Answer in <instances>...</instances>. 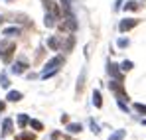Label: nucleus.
Instances as JSON below:
<instances>
[{
  "label": "nucleus",
  "instance_id": "9",
  "mask_svg": "<svg viewBox=\"0 0 146 140\" xmlns=\"http://www.w3.org/2000/svg\"><path fill=\"white\" fill-rule=\"evenodd\" d=\"M20 32H22V28H18V26H8V28L2 30V34H4L6 38H14V36H18Z\"/></svg>",
  "mask_w": 146,
  "mask_h": 140
},
{
  "label": "nucleus",
  "instance_id": "25",
  "mask_svg": "<svg viewBox=\"0 0 146 140\" xmlns=\"http://www.w3.org/2000/svg\"><path fill=\"white\" fill-rule=\"evenodd\" d=\"M117 105H119V109H121L122 113H128V107H126V103H124V101H117Z\"/></svg>",
  "mask_w": 146,
  "mask_h": 140
},
{
  "label": "nucleus",
  "instance_id": "26",
  "mask_svg": "<svg viewBox=\"0 0 146 140\" xmlns=\"http://www.w3.org/2000/svg\"><path fill=\"white\" fill-rule=\"evenodd\" d=\"M4 111H6V103H4V101H0V113H4Z\"/></svg>",
  "mask_w": 146,
  "mask_h": 140
},
{
  "label": "nucleus",
  "instance_id": "7",
  "mask_svg": "<svg viewBox=\"0 0 146 140\" xmlns=\"http://www.w3.org/2000/svg\"><path fill=\"white\" fill-rule=\"evenodd\" d=\"M48 47L53 49V51L63 49V38H61V36H51V38L48 40Z\"/></svg>",
  "mask_w": 146,
  "mask_h": 140
},
{
  "label": "nucleus",
  "instance_id": "30",
  "mask_svg": "<svg viewBox=\"0 0 146 140\" xmlns=\"http://www.w3.org/2000/svg\"><path fill=\"white\" fill-rule=\"evenodd\" d=\"M4 2H12V0H4Z\"/></svg>",
  "mask_w": 146,
  "mask_h": 140
},
{
  "label": "nucleus",
  "instance_id": "5",
  "mask_svg": "<svg viewBox=\"0 0 146 140\" xmlns=\"http://www.w3.org/2000/svg\"><path fill=\"white\" fill-rule=\"evenodd\" d=\"M28 67H30V65H28V59H26V57H20L18 61H14V63H12L10 71H12L14 75H22V73H24Z\"/></svg>",
  "mask_w": 146,
  "mask_h": 140
},
{
  "label": "nucleus",
  "instance_id": "24",
  "mask_svg": "<svg viewBox=\"0 0 146 140\" xmlns=\"http://www.w3.org/2000/svg\"><path fill=\"white\" fill-rule=\"evenodd\" d=\"M128 44H130L128 38H121V40L117 42V46H119V47H128Z\"/></svg>",
  "mask_w": 146,
  "mask_h": 140
},
{
  "label": "nucleus",
  "instance_id": "15",
  "mask_svg": "<svg viewBox=\"0 0 146 140\" xmlns=\"http://www.w3.org/2000/svg\"><path fill=\"white\" fill-rule=\"evenodd\" d=\"M138 8H140V2H136V0H130V2L124 4V10H128V12H134Z\"/></svg>",
  "mask_w": 146,
  "mask_h": 140
},
{
  "label": "nucleus",
  "instance_id": "28",
  "mask_svg": "<svg viewBox=\"0 0 146 140\" xmlns=\"http://www.w3.org/2000/svg\"><path fill=\"white\" fill-rule=\"evenodd\" d=\"M44 4H46V8H49V0H44Z\"/></svg>",
  "mask_w": 146,
  "mask_h": 140
},
{
  "label": "nucleus",
  "instance_id": "22",
  "mask_svg": "<svg viewBox=\"0 0 146 140\" xmlns=\"http://www.w3.org/2000/svg\"><path fill=\"white\" fill-rule=\"evenodd\" d=\"M0 85H2V87H10V81H8L6 73H0Z\"/></svg>",
  "mask_w": 146,
  "mask_h": 140
},
{
  "label": "nucleus",
  "instance_id": "29",
  "mask_svg": "<svg viewBox=\"0 0 146 140\" xmlns=\"http://www.w3.org/2000/svg\"><path fill=\"white\" fill-rule=\"evenodd\" d=\"M142 124H146V118H144V120H142Z\"/></svg>",
  "mask_w": 146,
  "mask_h": 140
},
{
  "label": "nucleus",
  "instance_id": "12",
  "mask_svg": "<svg viewBox=\"0 0 146 140\" xmlns=\"http://www.w3.org/2000/svg\"><path fill=\"white\" fill-rule=\"evenodd\" d=\"M81 130H83V126L79 122H69L67 124V132H71V134H79Z\"/></svg>",
  "mask_w": 146,
  "mask_h": 140
},
{
  "label": "nucleus",
  "instance_id": "21",
  "mask_svg": "<svg viewBox=\"0 0 146 140\" xmlns=\"http://www.w3.org/2000/svg\"><path fill=\"white\" fill-rule=\"evenodd\" d=\"M134 111H138L140 115L146 117V105H142V103H134Z\"/></svg>",
  "mask_w": 146,
  "mask_h": 140
},
{
  "label": "nucleus",
  "instance_id": "6",
  "mask_svg": "<svg viewBox=\"0 0 146 140\" xmlns=\"http://www.w3.org/2000/svg\"><path fill=\"white\" fill-rule=\"evenodd\" d=\"M107 73L113 77V79H119V81H122V75H121V67L117 65V63H113V61H109L107 63Z\"/></svg>",
  "mask_w": 146,
  "mask_h": 140
},
{
  "label": "nucleus",
  "instance_id": "16",
  "mask_svg": "<svg viewBox=\"0 0 146 140\" xmlns=\"http://www.w3.org/2000/svg\"><path fill=\"white\" fill-rule=\"evenodd\" d=\"M30 126L36 130V132H40V130H44V124L40 122V120H36V118H30Z\"/></svg>",
  "mask_w": 146,
  "mask_h": 140
},
{
  "label": "nucleus",
  "instance_id": "10",
  "mask_svg": "<svg viewBox=\"0 0 146 140\" xmlns=\"http://www.w3.org/2000/svg\"><path fill=\"white\" fill-rule=\"evenodd\" d=\"M12 126H14L12 118H4V122H2V136L10 134V132H12Z\"/></svg>",
  "mask_w": 146,
  "mask_h": 140
},
{
  "label": "nucleus",
  "instance_id": "17",
  "mask_svg": "<svg viewBox=\"0 0 146 140\" xmlns=\"http://www.w3.org/2000/svg\"><path fill=\"white\" fill-rule=\"evenodd\" d=\"M18 124H20V128H26V126L30 124V117H28V115H20V117H18Z\"/></svg>",
  "mask_w": 146,
  "mask_h": 140
},
{
  "label": "nucleus",
  "instance_id": "2",
  "mask_svg": "<svg viewBox=\"0 0 146 140\" xmlns=\"http://www.w3.org/2000/svg\"><path fill=\"white\" fill-rule=\"evenodd\" d=\"M14 51H16V44H12V42H0V57H2V61L8 63L12 59Z\"/></svg>",
  "mask_w": 146,
  "mask_h": 140
},
{
  "label": "nucleus",
  "instance_id": "3",
  "mask_svg": "<svg viewBox=\"0 0 146 140\" xmlns=\"http://www.w3.org/2000/svg\"><path fill=\"white\" fill-rule=\"evenodd\" d=\"M57 20H59V10H57V8H51V6H49L48 12H46V18H44V24H46L48 28H53Z\"/></svg>",
  "mask_w": 146,
  "mask_h": 140
},
{
  "label": "nucleus",
  "instance_id": "27",
  "mask_svg": "<svg viewBox=\"0 0 146 140\" xmlns=\"http://www.w3.org/2000/svg\"><path fill=\"white\" fill-rule=\"evenodd\" d=\"M121 6H122V0H117V4H115V10H119Z\"/></svg>",
  "mask_w": 146,
  "mask_h": 140
},
{
  "label": "nucleus",
  "instance_id": "13",
  "mask_svg": "<svg viewBox=\"0 0 146 140\" xmlns=\"http://www.w3.org/2000/svg\"><path fill=\"white\" fill-rule=\"evenodd\" d=\"M124 136H126V130H124V128H119V130H115V132L109 136V140H124Z\"/></svg>",
  "mask_w": 146,
  "mask_h": 140
},
{
  "label": "nucleus",
  "instance_id": "4",
  "mask_svg": "<svg viewBox=\"0 0 146 140\" xmlns=\"http://www.w3.org/2000/svg\"><path fill=\"white\" fill-rule=\"evenodd\" d=\"M136 26H138V20L136 18H122L121 22H119V30H121V34H126V32H130Z\"/></svg>",
  "mask_w": 146,
  "mask_h": 140
},
{
  "label": "nucleus",
  "instance_id": "23",
  "mask_svg": "<svg viewBox=\"0 0 146 140\" xmlns=\"http://www.w3.org/2000/svg\"><path fill=\"white\" fill-rule=\"evenodd\" d=\"M89 124H91V130H93V134H99V132H101V128H99V124L95 122V120H93V118L89 120Z\"/></svg>",
  "mask_w": 146,
  "mask_h": 140
},
{
  "label": "nucleus",
  "instance_id": "14",
  "mask_svg": "<svg viewBox=\"0 0 146 140\" xmlns=\"http://www.w3.org/2000/svg\"><path fill=\"white\" fill-rule=\"evenodd\" d=\"M93 105L101 109L103 107V97H101V91H93Z\"/></svg>",
  "mask_w": 146,
  "mask_h": 140
},
{
  "label": "nucleus",
  "instance_id": "11",
  "mask_svg": "<svg viewBox=\"0 0 146 140\" xmlns=\"http://www.w3.org/2000/svg\"><path fill=\"white\" fill-rule=\"evenodd\" d=\"M22 97H24V95L20 93V91H10V93L6 95V99H8L10 103H18V101H22Z\"/></svg>",
  "mask_w": 146,
  "mask_h": 140
},
{
  "label": "nucleus",
  "instance_id": "8",
  "mask_svg": "<svg viewBox=\"0 0 146 140\" xmlns=\"http://www.w3.org/2000/svg\"><path fill=\"white\" fill-rule=\"evenodd\" d=\"M59 65H63V55H55V57H51L48 63H46L44 71H49V69H59Z\"/></svg>",
  "mask_w": 146,
  "mask_h": 140
},
{
  "label": "nucleus",
  "instance_id": "1",
  "mask_svg": "<svg viewBox=\"0 0 146 140\" xmlns=\"http://www.w3.org/2000/svg\"><path fill=\"white\" fill-rule=\"evenodd\" d=\"M109 89L117 95L119 101H128V95H126L124 87H122V81H119V79H111V81H109Z\"/></svg>",
  "mask_w": 146,
  "mask_h": 140
},
{
  "label": "nucleus",
  "instance_id": "20",
  "mask_svg": "<svg viewBox=\"0 0 146 140\" xmlns=\"http://www.w3.org/2000/svg\"><path fill=\"white\" fill-rule=\"evenodd\" d=\"M36 136L32 134V132H22V134H18L16 136V140H34Z\"/></svg>",
  "mask_w": 146,
  "mask_h": 140
},
{
  "label": "nucleus",
  "instance_id": "19",
  "mask_svg": "<svg viewBox=\"0 0 146 140\" xmlns=\"http://www.w3.org/2000/svg\"><path fill=\"white\" fill-rule=\"evenodd\" d=\"M83 83H85V69H81V75H79V81H77V91H79V93L83 91Z\"/></svg>",
  "mask_w": 146,
  "mask_h": 140
},
{
  "label": "nucleus",
  "instance_id": "18",
  "mask_svg": "<svg viewBox=\"0 0 146 140\" xmlns=\"http://www.w3.org/2000/svg\"><path fill=\"white\" fill-rule=\"evenodd\" d=\"M132 67H134V63H132L130 59H124V61L121 63V71H130Z\"/></svg>",
  "mask_w": 146,
  "mask_h": 140
}]
</instances>
